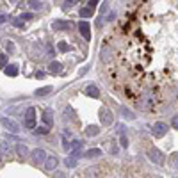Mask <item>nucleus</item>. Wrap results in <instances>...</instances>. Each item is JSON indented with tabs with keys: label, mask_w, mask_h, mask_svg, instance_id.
Wrapping results in <instances>:
<instances>
[{
	"label": "nucleus",
	"mask_w": 178,
	"mask_h": 178,
	"mask_svg": "<svg viewBox=\"0 0 178 178\" xmlns=\"http://www.w3.org/2000/svg\"><path fill=\"white\" fill-rule=\"evenodd\" d=\"M102 61L112 89L136 109L178 107V0H128Z\"/></svg>",
	"instance_id": "f257e3e1"
},
{
	"label": "nucleus",
	"mask_w": 178,
	"mask_h": 178,
	"mask_svg": "<svg viewBox=\"0 0 178 178\" xmlns=\"http://www.w3.org/2000/svg\"><path fill=\"white\" fill-rule=\"evenodd\" d=\"M148 159L152 160V162H155L157 166H162L164 164V153L160 152V150H157V148H150L148 150Z\"/></svg>",
	"instance_id": "f03ea898"
},
{
	"label": "nucleus",
	"mask_w": 178,
	"mask_h": 178,
	"mask_svg": "<svg viewBox=\"0 0 178 178\" xmlns=\"http://www.w3.org/2000/svg\"><path fill=\"white\" fill-rule=\"evenodd\" d=\"M25 127L27 128H36V109L29 107L25 112Z\"/></svg>",
	"instance_id": "7ed1b4c3"
},
{
	"label": "nucleus",
	"mask_w": 178,
	"mask_h": 178,
	"mask_svg": "<svg viewBox=\"0 0 178 178\" xmlns=\"http://www.w3.org/2000/svg\"><path fill=\"white\" fill-rule=\"evenodd\" d=\"M0 123L4 125V128H7V130H9V132H12V134L20 132V127H18V123H16L14 119H9V118H0Z\"/></svg>",
	"instance_id": "20e7f679"
},
{
	"label": "nucleus",
	"mask_w": 178,
	"mask_h": 178,
	"mask_svg": "<svg viewBox=\"0 0 178 178\" xmlns=\"http://www.w3.org/2000/svg\"><path fill=\"white\" fill-rule=\"evenodd\" d=\"M100 118H102V123H103V125H111V123L114 121V116H112V112H111L107 107L100 109Z\"/></svg>",
	"instance_id": "39448f33"
},
{
	"label": "nucleus",
	"mask_w": 178,
	"mask_h": 178,
	"mask_svg": "<svg viewBox=\"0 0 178 178\" xmlns=\"http://www.w3.org/2000/svg\"><path fill=\"white\" fill-rule=\"evenodd\" d=\"M166 132H168V125H166V123L159 121V123L153 125V134H155V137H162Z\"/></svg>",
	"instance_id": "423d86ee"
},
{
	"label": "nucleus",
	"mask_w": 178,
	"mask_h": 178,
	"mask_svg": "<svg viewBox=\"0 0 178 178\" xmlns=\"http://www.w3.org/2000/svg\"><path fill=\"white\" fill-rule=\"evenodd\" d=\"M73 25L70 23V21H61V20H57V21H53L52 23V29L53 30H70Z\"/></svg>",
	"instance_id": "0eeeda50"
},
{
	"label": "nucleus",
	"mask_w": 178,
	"mask_h": 178,
	"mask_svg": "<svg viewBox=\"0 0 178 178\" xmlns=\"http://www.w3.org/2000/svg\"><path fill=\"white\" fill-rule=\"evenodd\" d=\"M30 157H32V160H36V162H43V160H46V153H45V150H34L32 153H30Z\"/></svg>",
	"instance_id": "6e6552de"
},
{
	"label": "nucleus",
	"mask_w": 178,
	"mask_h": 178,
	"mask_svg": "<svg viewBox=\"0 0 178 178\" xmlns=\"http://www.w3.org/2000/svg\"><path fill=\"white\" fill-rule=\"evenodd\" d=\"M84 93L87 94V96H91V98H98V94H100V91H98V87L96 86H87L86 89H84Z\"/></svg>",
	"instance_id": "1a4fd4ad"
},
{
	"label": "nucleus",
	"mask_w": 178,
	"mask_h": 178,
	"mask_svg": "<svg viewBox=\"0 0 178 178\" xmlns=\"http://www.w3.org/2000/svg\"><path fill=\"white\" fill-rule=\"evenodd\" d=\"M78 29H80V32H82V36H84L86 39H91V34H89V25H87V21H80Z\"/></svg>",
	"instance_id": "9d476101"
},
{
	"label": "nucleus",
	"mask_w": 178,
	"mask_h": 178,
	"mask_svg": "<svg viewBox=\"0 0 178 178\" xmlns=\"http://www.w3.org/2000/svg\"><path fill=\"white\" fill-rule=\"evenodd\" d=\"M16 153H18V157H21V159H25L27 155H29V148L25 146V144H16Z\"/></svg>",
	"instance_id": "9b49d317"
},
{
	"label": "nucleus",
	"mask_w": 178,
	"mask_h": 178,
	"mask_svg": "<svg viewBox=\"0 0 178 178\" xmlns=\"http://www.w3.org/2000/svg\"><path fill=\"white\" fill-rule=\"evenodd\" d=\"M55 166H57V157H48L46 162H45V168H46L48 171H52Z\"/></svg>",
	"instance_id": "f8f14e48"
},
{
	"label": "nucleus",
	"mask_w": 178,
	"mask_h": 178,
	"mask_svg": "<svg viewBox=\"0 0 178 178\" xmlns=\"http://www.w3.org/2000/svg\"><path fill=\"white\" fill-rule=\"evenodd\" d=\"M119 112H121V116H125L127 119H134V118H136V114H134L128 107H121V109H119Z\"/></svg>",
	"instance_id": "ddd939ff"
},
{
	"label": "nucleus",
	"mask_w": 178,
	"mask_h": 178,
	"mask_svg": "<svg viewBox=\"0 0 178 178\" xmlns=\"http://www.w3.org/2000/svg\"><path fill=\"white\" fill-rule=\"evenodd\" d=\"M48 70H50V73H61L62 71V64L61 62H52L48 66Z\"/></svg>",
	"instance_id": "4468645a"
},
{
	"label": "nucleus",
	"mask_w": 178,
	"mask_h": 178,
	"mask_svg": "<svg viewBox=\"0 0 178 178\" xmlns=\"http://www.w3.org/2000/svg\"><path fill=\"white\" fill-rule=\"evenodd\" d=\"M52 86H46V87H41V89H37L36 91V96H45V94H50L52 93Z\"/></svg>",
	"instance_id": "2eb2a0df"
},
{
	"label": "nucleus",
	"mask_w": 178,
	"mask_h": 178,
	"mask_svg": "<svg viewBox=\"0 0 178 178\" xmlns=\"http://www.w3.org/2000/svg\"><path fill=\"white\" fill-rule=\"evenodd\" d=\"M0 148H2V153H4V160L11 159V152H9V148H7V144H5V143H0Z\"/></svg>",
	"instance_id": "dca6fc26"
},
{
	"label": "nucleus",
	"mask_w": 178,
	"mask_h": 178,
	"mask_svg": "<svg viewBox=\"0 0 178 178\" xmlns=\"http://www.w3.org/2000/svg\"><path fill=\"white\" fill-rule=\"evenodd\" d=\"M18 73V68L12 64V66H5V75H9V77H14Z\"/></svg>",
	"instance_id": "f3484780"
},
{
	"label": "nucleus",
	"mask_w": 178,
	"mask_h": 178,
	"mask_svg": "<svg viewBox=\"0 0 178 178\" xmlns=\"http://www.w3.org/2000/svg\"><path fill=\"white\" fill-rule=\"evenodd\" d=\"M91 14H93V9H91V7H82V9H80V16H82V18H89Z\"/></svg>",
	"instance_id": "a211bd4d"
},
{
	"label": "nucleus",
	"mask_w": 178,
	"mask_h": 178,
	"mask_svg": "<svg viewBox=\"0 0 178 178\" xmlns=\"http://www.w3.org/2000/svg\"><path fill=\"white\" fill-rule=\"evenodd\" d=\"M98 132H100V128H98V127H94V125H91V127H87V128H86V134H87V136H96Z\"/></svg>",
	"instance_id": "6ab92c4d"
},
{
	"label": "nucleus",
	"mask_w": 178,
	"mask_h": 178,
	"mask_svg": "<svg viewBox=\"0 0 178 178\" xmlns=\"http://www.w3.org/2000/svg\"><path fill=\"white\" fill-rule=\"evenodd\" d=\"M12 25H14L16 29H21V27H25V20H21V18H14V20H12Z\"/></svg>",
	"instance_id": "aec40b11"
},
{
	"label": "nucleus",
	"mask_w": 178,
	"mask_h": 178,
	"mask_svg": "<svg viewBox=\"0 0 178 178\" xmlns=\"http://www.w3.org/2000/svg\"><path fill=\"white\" fill-rule=\"evenodd\" d=\"M48 130H50L48 125H46V127H37V128H36V134H37V136H45V134H48Z\"/></svg>",
	"instance_id": "412c9836"
},
{
	"label": "nucleus",
	"mask_w": 178,
	"mask_h": 178,
	"mask_svg": "<svg viewBox=\"0 0 178 178\" xmlns=\"http://www.w3.org/2000/svg\"><path fill=\"white\" fill-rule=\"evenodd\" d=\"M100 155H102V152H100V150H89V152L86 153V157H87V159H93V157H100Z\"/></svg>",
	"instance_id": "4be33fe9"
},
{
	"label": "nucleus",
	"mask_w": 178,
	"mask_h": 178,
	"mask_svg": "<svg viewBox=\"0 0 178 178\" xmlns=\"http://www.w3.org/2000/svg\"><path fill=\"white\" fill-rule=\"evenodd\" d=\"M29 7L30 9H39L41 4H39V0H29Z\"/></svg>",
	"instance_id": "5701e85b"
},
{
	"label": "nucleus",
	"mask_w": 178,
	"mask_h": 178,
	"mask_svg": "<svg viewBox=\"0 0 178 178\" xmlns=\"http://www.w3.org/2000/svg\"><path fill=\"white\" fill-rule=\"evenodd\" d=\"M43 121H45L48 127H52V118H50V112H45V116H43Z\"/></svg>",
	"instance_id": "b1692460"
},
{
	"label": "nucleus",
	"mask_w": 178,
	"mask_h": 178,
	"mask_svg": "<svg viewBox=\"0 0 178 178\" xmlns=\"http://www.w3.org/2000/svg\"><path fill=\"white\" fill-rule=\"evenodd\" d=\"M66 166H68V168H75V166H77V160H75L73 157H70V159H66Z\"/></svg>",
	"instance_id": "393cba45"
},
{
	"label": "nucleus",
	"mask_w": 178,
	"mask_h": 178,
	"mask_svg": "<svg viewBox=\"0 0 178 178\" xmlns=\"http://www.w3.org/2000/svg\"><path fill=\"white\" fill-rule=\"evenodd\" d=\"M5 62H7V55L0 53V68H5Z\"/></svg>",
	"instance_id": "a878e982"
},
{
	"label": "nucleus",
	"mask_w": 178,
	"mask_h": 178,
	"mask_svg": "<svg viewBox=\"0 0 178 178\" xmlns=\"http://www.w3.org/2000/svg\"><path fill=\"white\" fill-rule=\"evenodd\" d=\"M20 18H21V20H25V21H29V20H32V14H30V12H23Z\"/></svg>",
	"instance_id": "bb28decb"
},
{
	"label": "nucleus",
	"mask_w": 178,
	"mask_h": 178,
	"mask_svg": "<svg viewBox=\"0 0 178 178\" xmlns=\"http://www.w3.org/2000/svg\"><path fill=\"white\" fill-rule=\"evenodd\" d=\"M5 48H7V52H12V50H14V45H12L11 41H5Z\"/></svg>",
	"instance_id": "cd10ccee"
},
{
	"label": "nucleus",
	"mask_w": 178,
	"mask_h": 178,
	"mask_svg": "<svg viewBox=\"0 0 178 178\" xmlns=\"http://www.w3.org/2000/svg\"><path fill=\"white\" fill-rule=\"evenodd\" d=\"M75 4H77V0H66V2H64V7H73Z\"/></svg>",
	"instance_id": "c85d7f7f"
},
{
	"label": "nucleus",
	"mask_w": 178,
	"mask_h": 178,
	"mask_svg": "<svg viewBox=\"0 0 178 178\" xmlns=\"http://www.w3.org/2000/svg\"><path fill=\"white\" fill-rule=\"evenodd\" d=\"M59 50H61V52H66V50H68V45H66V43H59Z\"/></svg>",
	"instance_id": "c756f323"
},
{
	"label": "nucleus",
	"mask_w": 178,
	"mask_h": 178,
	"mask_svg": "<svg viewBox=\"0 0 178 178\" xmlns=\"http://www.w3.org/2000/svg\"><path fill=\"white\" fill-rule=\"evenodd\" d=\"M96 4H98V0H89V7H91V9L96 7Z\"/></svg>",
	"instance_id": "7c9ffc66"
},
{
	"label": "nucleus",
	"mask_w": 178,
	"mask_h": 178,
	"mask_svg": "<svg viewBox=\"0 0 178 178\" xmlns=\"http://www.w3.org/2000/svg\"><path fill=\"white\" fill-rule=\"evenodd\" d=\"M173 127L178 130V116H175V118H173Z\"/></svg>",
	"instance_id": "2f4dec72"
},
{
	"label": "nucleus",
	"mask_w": 178,
	"mask_h": 178,
	"mask_svg": "<svg viewBox=\"0 0 178 178\" xmlns=\"http://www.w3.org/2000/svg\"><path fill=\"white\" fill-rule=\"evenodd\" d=\"M36 77H37V78H43V77H45V73H43V71H37V73H36Z\"/></svg>",
	"instance_id": "473e14b6"
},
{
	"label": "nucleus",
	"mask_w": 178,
	"mask_h": 178,
	"mask_svg": "<svg viewBox=\"0 0 178 178\" xmlns=\"http://www.w3.org/2000/svg\"><path fill=\"white\" fill-rule=\"evenodd\" d=\"M4 21H5V16L2 14V16H0V23H4Z\"/></svg>",
	"instance_id": "72a5a7b5"
},
{
	"label": "nucleus",
	"mask_w": 178,
	"mask_h": 178,
	"mask_svg": "<svg viewBox=\"0 0 178 178\" xmlns=\"http://www.w3.org/2000/svg\"><path fill=\"white\" fill-rule=\"evenodd\" d=\"M0 160H4V153H2V148H0Z\"/></svg>",
	"instance_id": "f704fd0d"
}]
</instances>
